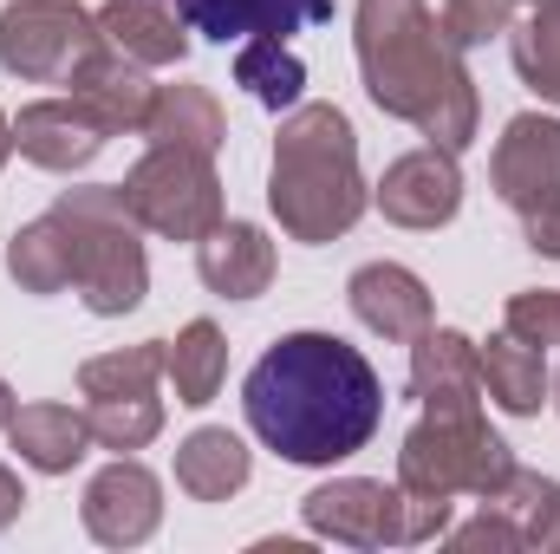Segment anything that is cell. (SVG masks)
Here are the masks:
<instances>
[{
  "label": "cell",
  "instance_id": "6da1fadb",
  "mask_svg": "<svg viewBox=\"0 0 560 554\" xmlns=\"http://www.w3.org/2000/svg\"><path fill=\"white\" fill-rule=\"evenodd\" d=\"M242 405H248L255 437L275 457L319 470L378 437L385 385H378L372 359L359 346H346L339 333H287L255 359Z\"/></svg>",
  "mask_w": 560,
  "mask_h": 554
},
{
  "label": "cell",
  "instance_id": "7a4b0ae2",
  "mask_svg": "<svg viewBox=\"0 0 560 554\" xmlns=\"http://www.w3.org/2000/svg\"><path fill=\"white\" fill-rule=\"evenodd\" d=\"M359 72L372 105L430 143L463 150L476 138V79L423 0H359Z\"/></svg>",
  "mask_w": 560,
  "mask_h": 554
},
{
  "label": "cell",
  "instance_id": "3957f363",
  "mask_svg": "<svg viewBox=\"0 0 560 554\" xmlns=\"http://www.w3.org/2000/svg\"><path fill=\"white\" fill-rule=\"evenodd\" d=\"M268 203L293 242H332L365 216V176H359V138L339 105H293L280 118Z\"/></svg>",
  "mask_w": 560,
  "mask_h": 554
},
{
  "label": "cell",
  "instance_id": "277c9868",
  "mask_svg": "<svg viewBox=\"0 0 560 554\" xmlns=\"http://www.w3.org/2000/svg\"><path fill=\"white\" fill-rule=\"evenodd\" d=\"M59 222L72 229V287L92 313L118 320L143 307V287H150V262H143L138 242V216L125 203V183H92V189H66L59 203Z\"/></svg>",
  "mask_w": 560,
  "mask_h": 554
},
{
  "label": "cell",
  "instance_id": "5b68a950",
  "mask_svg": "<svg viewBox=\"0 0 560 554\" xmlns=\"http://www.w3.org/2000/svg\"><path fill=\"white\" fill-rule=\"evenodd\" d=\"M515 470L522 463L482 424V412L476 417H430L423 412V424L405 437V450H398V483L418 489V496H482V503H495Z\"/></svg>",
  "mask_w": 560,
  "mask_h": 554
},
{
  "label": "cell",
  "instance_id": "8992f818",
  "mask_svg": "<svg viewBox=\"0 0 560 554\" xmlns=\"http://www.w3.org/2000/svg\"><path fill=\"white\" fill-rule=\"evenodd\" d=\"M125 203H131L138 229H150V235L202 242L222 222V176H215V163L202 150L150 143V157L125 176Z\"/></svg>",
  "mask_w": 560,
  "mask_h": 554
},
{
  "label": "cell",
  "instance_id": "52a82bcc",
  "mask_svg": "<svg viewBox=\"0 0 560 554\" xmlns=\"http://www.w3.org/2000/svg\"><path fill=\"white\" fill-rule=\"evenodd\" d=\"M98 46V13L79 0H7L0 13V66L26 85H66Z\"/></svg>",
  "mask_w": 560,
  "mask_h": 554
},
{
  "label": "cell",
  "instance_id": "ba28073f",
  "mask_svg": "<svg viewBox=\"0 0 560 554\" xmlns=\"http://www.w3.org/2000/svg\"><path fill=\"white\" fill-rule=\"evenodd\" d=\"M306 529L339 542V549H405V489H385L372 476H339L319 483L300 503Z\"/></svg>",
  "mask_w": 560,
  "mask_h": 554
},
{
  "label": "cell",
  "instance_id": "9c48e42d",
  "mask_svg": "<svg viewBox=\"0 0 560 554\" xmlns=\"http://www.w3.org/2000/svg\"><path fill=\"white\" fill-rule=\"evenodd\" d=\"M79 516H85V535H92V542H105V549H138V542L156 535V522H163V483H156L143 463L118 457L112 470H98V476L85 483Z\"/></svg>",
  "mask_w": 560,
  "mask_h": 554
},
{
  "label": "cell",
  "instance_id": "30bf717a",
  "mask_svg": "<svg viewBox=\"0 0 560 554\" xmlns=\"http://www.w3.org/2000/svg\"><path fill=\"white\" fill-rule=\"evenodd\" d=\"M372 196H378L385 222H398V229H443V222L463 209V170H456V150L430 143V150L398 157Z\"/></svg>",
  "mask_w": 560,
  "mask_h": 554
},
{
  "label": "cell",
  "instance_id": "8fae6325",
  "mask_svg": "<svg viewBox=\"0 0 560 554\" xmlns=\"http://www.w3.org/2000/svg\"><path fill=\"white\" fill-rule=\"evenodd\" d=\"M411 399L430 417H476L482 412V366H476V339L430 326L411 339Z\"/></svg>",
  "mask_w": 560,
  "mask_h": 554
},
{
  "label": "cell",
  "instance_id": "7c38bea8",
  "mask_svg": "<svg viewBox=\"0 0 560 554\" xmlns=\"http://www.w3.org/2000/svg\"><path fill=\"white\" fill-rule=\"evenodd\" d=\"M489 176H495V196H502L509 209H528V203H541L548 189H560V118H541V112L509 118Z\"/></svg>",
  "mask_w": 560,
  "mask_h": 554
},
{
  "label": "cell",
  "instance_id": "4fadbf2b",
  "mask_svg": "<svg viewBox=\"0 0 560 554\" xmlns=\"http://www.w3.org/2000/svg\"><path fill=\"white\" fill-rule=\"evenodd\" d=\"M105 125L66 92V99H39V105H26L20 118H13V150L20 157H33L39 170H85L98 150H105Z\"/></svg>",
  "mask_w": 560,
  "mask_h": 554
},
{
  "label": "cell",
  "instance_id": "5bb4252c",
  "mask_svg": "<svg viewBox=\"0 0 560 554\" xmlns=\"http://www.w3.org/2000/svg\"><path fill=\"white\" fill-rule=\"evenodd\" d=\"M346 300H352V313L378 333V339H398V346H411L418 333H430V287H423L411 268H398V262H365L359 275L346 280Z\"/></svg>",
  "mask_w": 560,
  "mask_h": 554
},
{
  "label": "cell",
  "instance_id": "9a60e30c",
  "mask_svg": "<svg viewBox=\"0 0 560 554\" xmlns=\"http://www.w3.org/2000/svg\"><path fill=\"white\" fill-rule=\"evenodd\" d=\"M66 85H72V99H79L105 131H143V118H150V105H156V85L143 79L138 59H125L118 46H98Z\"/></svg>",
  "mask_w": 560,
  "mask_h": 554
},
{
  "label": "cell",
  "instance_id": "2e32d148",
  "mask_svg": "<svg viewBox=\"0 0 560 554\" xmlns=\"http://www.w3.org/2000/svg\"><path fill=\"white\" fill-rule=\"evenodd\" d=\"M196 275H202L209 293H222V300H255L275 280V242L255 222H215L196 242Z\"/></svg>",
  "mask_w": 560,
  "mask_h": 554
},
{
  "label": "cell",
  "instance_id": "e0dca14e",
  "mask_svg": "<svg viewBox=\"0 0 560 554\" xmlns=\"http://www.w3.org/2000/svg\"><path fill=\"white\" fill-rule=\"evenodd\" d=\"M332 0H196V33L209 39H293L306 26H326Z\"/></svg>",
  "mask_w": 560,
  "mask_h": 554
},
{
  "label": "cell",
  "instance_id": "ac0fdd59",
  "mask_svg": "<svg viewBox=\"0 0 560 554\" xmlns=\"http://www.w3.org/2000/svg\"><path fill=\"white\" fill-rule=\"evenodd\" d=\"M476 366H482V392H489L502 412H515V417H535L541 405H548V392H555L541 346L515 339L509 326H502L489 346H476Z\"/></svg>",
  "mask_w": 560,
  "mask_h": 554
},
{
  "label": "cell",
  "instance_id": "d6986e66",
  "mask_svg": "<svg viewBox=\"0 0 560 554\" xmlns=\"http://www.w3.org/2000/svg\"><path fill=\"white\" fill-rule=\"evenodd\" d=\"M98 33H105V46H118L138 66H176L189 53V20L156 0H112L98 13Z\"/></svg>",
  "mask_w": 560,
  "mask_h": 554
},
{
  "label": "cell",
  "instance_id": "ffe728a7",
  "mask_svg": "<svg viewBox=\"0 0 560 554\" xmlns=\"http://www.w3.org/2000/svg\"><path fill=\"white\" fill-rule=\"evenodd\" d=\"M176 483L196 496V503H229L242 483H248V443L222 424H202L176 443Z\"/></svg>",
  "mask_w": 560,
  "mask_h": 554
},
{
  "label": "cell",
  "instance_id": "44dd1931",
  "mask_svg": "<svg viewBox=\"0 0 560 554\" xmlns=\"http://www.w3.org/2000/svg\"><path fill=\"white\" fill-rule=\"evenodd\" d=\"M7 437H13V450H20V463H33V470H46V476H66V470L85 457L92 424H85V412H72V405H26V412H13Z\"/></svg>",
  "mask_w": 560,
  "mask_h": 554
},
{
  "label": "cell",
  "instance_id": "7402d4cb",
  "mask_svg": "<svg viewBox=\"0 0 560 554\" xmlns=\"http://www.w3.org/2000/svg\"><path fill=\"white\" fill-rule=\"evenodd\" d=\"M143 138L150 143H183V150H202L215 157L229 125H222V105L209 85H156V105L143 118Z\"/></svg>",
  "mask_w": 560,
  "mask_h": 554
},
{
  "label": "cell",
  "instance_id": "603a6c76",
  "mask_svg": "<svg viewBox=\"0 0 560 554\" xmlns=\"http://www.w3.org/2000/svg\"><path fill=\"white\" fill-rule=\"evenodd\" d=\"M163 372L176 385V405H209L222 392V372H229V339L215 320H189L176 333V346H163Z\"/></svg>",
  "mask_w": 560,
  "mask_h": 554
},
{
  "label": "cell",
  "instance_id": "cb8c5ba5",
  "mask_svg": "<svg viewBox=\"0 0 560 554\" xmlns=\"http://www.w3.org/2000/svg\"><path fill=\"white\" fill-rule=\"evenodd\" d=\"M7 275L20 280L26 293H59L72 287V229L59 222V209H46L39 222H26L7 242Z\"/></svg>",
  "mask_w": 560,
  "mask_h": 554
},
{
  "label": "cell",
  "instance_id": "d4e9b609",
  "mask_svg": "<svg viewBox=\"0 0 560 554\" xmlns=\"http://www.w3.org/2000/svg\"><path fill=\"white\" fill-rule=\"evenodd\" d=\"M522 20H509L515 33V72L548 99L560 105V0H515Z\"/></svg>",
  "mask_w": 560,
  "mask_h": 554
},
{
  "label": "cell",
  "instance_id": "484cf974",
  "mask_svg": "<svg viewBox=\"0 0 560 554\" xmlns=\"http://www.w3.org/2000/svg\"><path fill=\"white\" fill-rule=\"evenodd\" d=\"M235 85H248V99H261L268 112H293L306 92V66L287 53V39H242Z\"/></svg>",
  "mask_w": 560,
  "mask_h": 554
},
{
  "label": "cell",
  "instance_id": "4316f807",
  "mask_svg": "<svg viewBox=\"0 0 560 554\" xmlns=\"http://www.w3.org/2000/svg\"><path fill=\"white\" fill-rule=\"evenodd\" d=\"M156 372H163V339H143V346H125V353L85 359V366H79V392H85V399L156 392Z\"/></svg>",
  "mask_w": 560,
  "mask_h": 554
},
{
  "label": "cell",
  "instance_id": "83f0119b",
  "mask_svg": "<svg viewBox=\"0 0 560 554\" xmlns=\"http://www.w3.org/2000/svg\"><path fill=\"white\" fill-rule=\"evenodd\" d=\"M85 424H92V443H105V450H143L163 430V405H156V392L92 399L85 405Z\"/></svg>",
  "mask_w": 560,
  "mask_h": 554
},
{
  "label": "cell",
  "instance_id": "f1b7e54d",
  "mask_svg": "<svg viewBox=\"0 0 560 554\" xmlns=\"http://www.w3.org/2000/svg\"><path fill=\"white\" fill-rule=\"evenodd\" d=\"M509 20H515V0H443V33L456 53L509 33Z\"/></svg>",
  "mask_w": 560,
  "mask_h": 554
},
{
  "label": "cell",
  "instance_id": "f546056e",
  "mask_svg": "<svg viewBox=\"0 0 560 554\" xmlns=\"http://www.w3.org/2000/svg\"><path fill=\"white\" fill-rule=\"evenodd\" d=\"M509 333L528 346H560V287H535L509 300Z\"/></svg>",
  "mask_w": 560,
  "mask_h": 554
},
{
  "label": "cell",
  "instance_id": "4dcf8cb0",
  "mask_svg": "<svg viewBox=\"0 0 560 554\" xmlns=\"http://www.w3.org/2000/svg\"><path fill=\"white\" fill-rule=\"evenodd\" d=\"M450 549H528V535H522V522L502 509V503H482V516L476 522H463V529H450Z\"/></svg>",
  "mask_w": 560,
  "mask_h": 554
},
{
  "label": "cell",
  "instance_id": "1f68e13d",
  "mask_svg": "<svg viewBox=\"0 0 560 554\" xmlns=\"http://www.w3.org/2000/svg\"><path fill=\"white\" fill-rule=\"evenodd\" d=\"M522 235H528V249H535V255H555V262H560V189H548L541 203H528V209H522Z\"/></svg>",
  "mask_w": 560,
  "mask_h": 554
},
{
  "label": "cell",
  "instance_id": "d6a6232c",
  "mask_svg": "<svg viewBox=\"0 0 560 554\" xmlns=\"http://www.w3.org/2000/svg\"><path fill=\"white\" fill-rule=\"evenodd\" d=\"M528 549H560V483L548 489V503H541V516L528 522Z\"/></svg>",
  "mask_w": 560,
  "mask_h": 554
},
{
  "label": "cell",
  "instance_id": "836d02e7",
  "mask_svg": "<svg viewBox=\"0 0 560 554\" xmlns=\"http://www.w3.org/2000/svg\"><path fill=\"white\" fill-rule=\"evenodd\" d=\"M20 509H26V489H20V476H13V470L0 463V529H7V522H13Z\"/></svg>",
  "mask_w": 560,
  "mask_h": 554
},
{
  "label": "cell",
  "instance_id": "e575fe53",
  "mask_svg": "<svg viewBox=\"0 0 560 554\" xmlns=\"http://www.w3.org/2000/svg\"><path fill=\"white\" fill-rule=\"evenodd\" d=\"M13 424V392H7V379H0V430Z\"/></svg>",
  "mask_w": 560,
  "mask_h": 554
},
{
  "label": "cell",
  "instance_id": "d590c367",
  "mask_svg": "<svg viewBox=\"0 0 560 554\" xmlns=\"http://www.w3.org/2000/svg\"><path fill=\"white\" fill-rule=\"evenodd\" d=\"M156 7H170V13H183V20H196V0H156Z\"/></svg>",
  "mask_w": 560,
  "mask_h": 554
},
{
  "label": "cell",
  "instance_id": "8d00e7d4",
  "mask_svg": "<svg viewBox=\"0 0 560 554\" xmlns=\"http://www.w3.org/2000/svg\"><path fill=\"white\" fill-rule=\"evenodd\" d=\"M7 150H13V118H0V163H7Z\"/></svg>",
  "mask_w": 560,
  "mask_h": 554
},
{
  "label": "cell",
  "instance_id": "74e56055",
  "mask_svg": "<svg viewBox=\"0 0 560 554\" xmlns=\"http://www.w3.org/2000/svg\"><path fill=\"white\" fill-rule=\"evenodd\" d=\"M555 392H560V385H555Z\"/></svg>",
  "mask_w": 560,
  "mask_h": 554
}]
</instances>
